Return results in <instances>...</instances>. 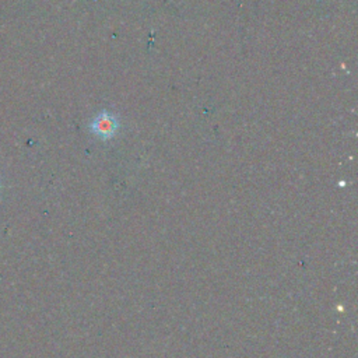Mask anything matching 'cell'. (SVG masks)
Instances as JSON below:
<instances>
[{"instance_id":"6da1fadb","label":"cell","mask_w":358,"mask_h":358,"mask_svg":"<svg viewBox=\"0 0 358 358\" xmlns=\"http://www.w3.org/2000/svg\"><path fill=\"white\" fill-rule=\"evenodd\" d=\"M119 126H120L119 119L113 113L108 110H102L90 123V130L96 137L102 140H109L116 134V131L119 130Z\"/></svg>"}]
</instances>
